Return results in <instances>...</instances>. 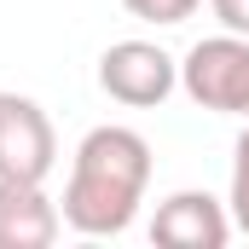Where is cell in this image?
Listing matches in <instances>:
<instances>
[{"instance_id": "5", "label": "cell", "mask_w": 249, "mask_h": 249, "mask_svg": "<svg viewBox=\"0 0 249 249\" xmlns=\"http://www.w3.org/2000/svg\"><path fill=\"white\" fill-rule=\"evenodd\" d=\"M151 238L162 249H226L232 238V209L214 203L209 191H174L151 214Z\"/></svg>"}, {"instance_id": "8", "label": "cell", "mask_w": 249, "mask_h": 249, "mask_svg": "<svg viewBox=\"0 0 249 249\" xmlns=\"http://www.w3.org/2000/svg\"><path fill=\"white\" fill-rule=\"evenodd\" d=\"M122 6L139 23H162V29H168V23H186L191 12H197V0H122Z\"/></svg>"}, {"instance_id": "3", "label": "cell", "mask_w": 249, "mask_h": 249, "mask_svg": "<svg viewBox=\"0 0 249 249\" xmlns=\"http://www.w3.org/2000/svg\"><path fill=\"white\" fill-rule=\"evenodd\" d=\"M99 87L116 105H127V110H151V105H162L180 87V64L157 41H116L99 58Z\"/></svg>"}, {"instance_id": "1", "label": "cell", "mask_w": 249, "mask_h": 249, "mask_svg": "<svg viewBox=\"0 0 249 249\" xmlns=\"http://www.w3.org/2000/svg\"><path fill=\"white\" fill-rule=\"evenodd\" d=\"M151 186V145L145 133L133 127H93L81 145H75V162H70V180H64V226L81 232V238H116L133 226L139 203Z\"/></svg>"}, {"instance_id": "9", "label": "cell", "mask_w": 249, "mask_h": 249, "mask_svg": "<svg viewBox=\"0 0 249 249\" xmlns=\"http://www.w3.org/2000/svg\"><path fill=\"white\" fill-rule=\"evenodd\" d=\"M209 6H214L220 29H232V35H249V0H209Z\"/></svg>"}, {"instance_id": "4", "label": "cell", "mask_w": 249, "mask_h": 249, "mask_svg": "<svg viewBox=\"0 0 249 249\" xmlns=\"http://www.w3.org/2000/svg\"><path fill=\"white\" fill-rule=\"evenodd\" d=\"M58 162L53 116L29 93H0V180H47Z\"/></svg>"}, {"instance_id": "7", "label": "cell", "mask_w": 249, "mask_h": 249, "mask_svg": "<svg viewBox=\"0 0 249 249\" xmlns=\"http://www.w3.org/2000/svg\"><path fill=\"white\" fill-rule=\"evenodd\" d=\"M226 209H232V226L249 238V116H244L238 145H232V197H226Z\"/></svg>"}, {"instance_id": "6", "label": "cell", "mask_w": 249, "mask_h": 249, "mask_svg": "<svg viewBox=\"0 0 249 249\" xmlns=\"http://www.w3.org/2000/svg\"><path fill=\"white\" fill-rule=\"evenodd\" d=\"M64 226V209L41 180H0V249H47Z\"/></svg>"}, {"instance_id": "2", "label": "cell", "mask_w": 249, "mask_h": 249, "mask_svg": "<svg viewBox=\"0 0 249 249\" xmlns=\"http://www.w3.org/2000/svg\"><path fill=\"white\" fill-rule=\"evenodd\" d=\"M180 87L214 116H249V35H209L180 58Z\"/></svg>"}]
</instances>
